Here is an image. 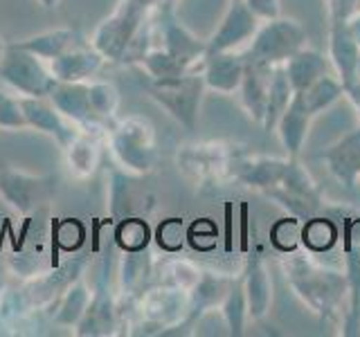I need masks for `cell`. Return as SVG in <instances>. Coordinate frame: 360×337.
<instances>
[{
  "label": "cell",
  "mask_w": 360,
  "mask_h": 337,
  "mask_svg": "<svg viewBox=\"0 0 360 337\" xmlns=\"http://www.w3.org/2000/svg\"><path fill=\"white\" fill-rule=\"evenodd\" d=\"M14 43L20 45V48L30 50L32 54H37L43 61H52L56 56L70 52L72 48H77V45H84L88 41L79 27H56V29L34 34V37L14 41Z\"/></svg>",
  "instance_id": "obj_12"
},
{
  "label": "cell",
  "mask_w": 360,
  "mask_h": 337,
  "mask_svg": "<svg viewBox=\"0 0 360 337\" xmlns=\"http://www.w3.org/2000/svg\"><path fill=\"white\" fill-rule=\"evenodd\" d=\"M347 93L354 97V101L358 104V110H360V84H358V86H356V84H352V86L347 88Z\"/></svg>",
  "instance_id": "obj_28"
},
{
  "label": "cell",
  "mask_w": 360,
  "mask_h": 337,
  "mask_svg": "<svg viewBox=\"0 0 360 337\" xmlns=\"http://www.w3.org/2000/svg\"><path fill=\"white\" fill-rule=\"evenodd\" d=\"M54 189L52 176H30L11 166L0 168V198L20 216H30L43 205H48L54 196Z\"/></svg>",
  "instance_id": "obj_5"
},
{
  "label": "cell",
  "mask_w": 360,
  "mask_h": 337,
  "mask_svg": "<svg viewBox=\"0 0 360 337\" xmlns=\"http://www.w3.org/2000/svg\"><path fill=\"white\" fill-rule=\"evenodd\" d=\"M106 144L127 173H149L155 164V135L144 117L133 115L115 121L106 133Z\"/></svg>",
  "instance_id": "obj_2"
},
{
  "label": "cell",
  "mask_w": 360,
  "mask_h": 337,
  "mask_svg": "<svg viewBox=\"0 0 360 337\" xmlns=\"http://www.w3.org/2000/svg\"><path fill=\"white\" fill-rule=\"evenodd\" d=\"M48 97L52 104L61 110V115L65 119H70L79 131L101 133V135L108 133V126L104 121L97 119L93 106H90L88 81H75V84L56 81Z\"/></svg>",
  "instance_id": "obj_7"
},
{
  "label": "cell",
  "mask_w": 360,
  "mask_h": 337,
  "mask_svg": "<svg viewBox=\"0 0 360 337\" xmlns=\"http://www.w3.org/2000/svg\"><path fill=\"white\" fill-rule=\"evenodd\" d=\"M61 0H39V5L45 7V9H54V7H59Z\"/></svg>",
  "instance_id": "obj_29"
},
{
  "label": "cell",
  "mask_w": 360,
  "mask_h": 337,
  "mask_svg": "<svg viewBox=\"0 0 360 337\" xmlns=\"http://www.w3.org/2000/svg\"><path fill=\"white\" fill-rule=\"evenodd\" d=\"M0 81L14 88L22 97H48L56 79L52 77L48 61L20 48L16 43H7V50L0 59Z\"/></svg>",
  "instance_id": "obj_4"
},
{
  "label": "cell",
  "mask_w": 360,
  "mask_h": 337,
  "mask_svg": "<svg viewBox=\"0 0 360 337\" xmlns=\"http://www.w3.org/2000/svg\"><path fill=\"white\" fill-rule=\"evenodd\" d=\"M104 142H106V135L79 131L61 149L68 171H70L77 180H88L90 176H95V171L101 164Z\"/></svg>",
  "instance_id": "obj_11"
},
{
  "label": "cell",
  "mask_w": 360,
  "mask_h": 337,
  "mask_svg": "<svg viewBox=\"0 0 360 337\" xmlns=\"http://www.w3.org/2000/svg\"><path fill=\"white\" fill-rule=\"evenodd\" d=\"M5 50H7V43L3 41V37H0V59H3V54H5Z\"/></svg>",
  "instance_id": "obj_30"
},
{
  "label": "cell",
  "mask_w": 360,
  "mask_h": 337,
  "mask_svg": "<svg viewBox=\"0 0 360 337\" xmlns=\"http://www.w3.org/2000/svg\"><path fill=\"white\" fill-rule=\"evenodd\" d=\"M183 239H185V232H183V223L178 218H169L162 223L160 232H158V243H160L165 250L174 252L178 250L180 245H183Z\"/></svg>",
  "instance_id": "obj_26"
},
{
  "label": "cell",
  "mask_w": 360,
  "mask_h": 337,
  "mask_svg": "<svg viewBox=\"0 0 360 337\" xmlns=\"http://www.w3.org/2000/svg\"><path fill=\"white\" fill-rule=\"evenodd\" d=\"M245 5L259 16H268V18L277 16V0H245Z\"/></svg>",
  "instance_id": "obj_27"
},
{
  "label": "cell",
  "mask_w": 360,
  "mask_h": 337,
  "mask_svg": "<svg viewBox=\"0 0 360 337\" xmlns=\"http://www.w3.org/2000/svg\"><path fill=\"white\" fill-rule=\"evenodd\" d=\"M309 119H311V112L307 110V106H304L302 97L297 93H292L288 108L281 112V117H279V135H281V142H284L290 155L300 153L304 138H307Z\"/></svg>",
  "instance_id": "obj_15"
},
{
  "label": "cell",
  "mask_w": 360,
  "mask_h": 337,
  "mask_svg": "<svg viewBox=\"0 0 360 337\" xmlns=\"http://www.w3.org/2000/svg\"><path fill=\"white\" fill-rule=\"evenodd\" d=\"M162 3H169V5H174V0H162Z\"/></svg>",
  "instance_id": "obj_31"
},
{
  "label": "cell",
  "mask_w": 360,
  "mask_h": 337,
  "mask_svg": "<svg viewBox=\"0 0 360 337\" xmlns=\"http://www.w3.org/2000/svg\"><path fill=\"white\" fill-rule=\"evenodd\" d=\"M302 239L311 250H326L335 241V227L329 220H311L304 227Z\"/></svg>",
  "instance_id": "obj_25"
},
{
  "label": "cell",
  "mask_w": 360,
  "mask_h": 337,
  "mask_svg": "<svg viewBox=\"0 0 360 337\" xmlns=\"http://www.w3.org/2000/svg\"><path fill=\"white\" fill-rule=\"evenodd\" d=\"M257 32L255 11L245 5V0H232V5L225 14L219 32L214 34L207 43V52H230L236 45H241L245 39H250Z\"/></svg>",
  "instance_id": "obj_10"
},
{
  "label": "cell",
  "mask_w": 360,
  "mask_h": 337,
  "mask_svg": "<svg viewBox=\"0 0 360 337\" xmlns=\"http://www.w3.org/2000/svg\"><path fill=\"white\" fill-rule=\"evenodd\" d=\"M286 74L292 86V93H302V90H307L313 81H318L322 74H326V61L318 52L297 50L288 59Z\"/></svg>",
  "instance_id": "obj_18"
},
{
  "label": "cell",
  "mask_w": 360,
  "mask_h": 337,
  "mask_svg": "<svg viewBox=\"0 0 360 337\" xmlns=\"http://www.w3.org/2000/svg\"><path fill=\"white\" fill-rule=\"evenodd\" d=\"M345 86L338 84L335 79L322 74L318 81H313L307 90H302V93H297L304 101V106H307V110L311 112V115H315V112H320L322 108H326L331 104V101H335L338 97L342 95Z\"/></svg>",
  "instance_id": "obj_21"
},
{
  "label": "cell",
  "mask_w": 360,
  "mask_h": 337,
  "mask_svg": "<svg viewBox=\"0 0 360 337\" xmlns=\"http://www.w3.org/2000/svg\"><path fill=\"white\" fill-rule=\"evenodd\" d=\"M144 88L153 101H158L165 110L172 112V117H176L185 128L194 131L198 119V106L202 99V88H205V77L194 70L169 79L146 77Z\"/></svg>",
  "instance_id": "obj_3"
},
{
  "label": "cell",
  "mask_w": 360,
  "mask_h": 337,
  "mask_svg": "<svg viewBox=\"0 0 360 337\" xmlns=\"http://www.w3.org/2000/svg\"><path fill=\"white\" fill-rule=\"evenodd\" d=\"M292 99V86L288 81L286 67H275L273 81H270V93H268V106H266V117H264V128L273 131V126L279 121L281 112H284Z\"/></svg>",
  "instance_id": "obj_19"
},
{
  "label": "cell",
  "mask_w": 360,
  "mask_h": 337,
  "mask_svg": "<svg viewBox=\"0 0 360 337\" xmlns=\"http://www.w3.org/2000/svg\"><path fill=\"white\" fill-rule=\"evenodd\" d=\"M326 162H329L331 171L345 180L347 187H354V180L360 173V131L345 138L340 144L331 146L324 153Z\"/></svg>",
  "instance_id": "obj_16"
},
{
  "label": "cell",
  "mask_w": 360,
  "mask_h": 337,
  "mask_svg": "<svg viewBox=\"0 0 360 337\" xmlns=\"http://www.w3.org/2000/svg\"><path fill=\"white\" fill-rule=\"evenodd\" d=\"M202 77H205V86L217 88L221 93H232L236 86H241L245 59L239 54L230 52H210L202 59Z\"/></svg>",
  "instance_id": "obj_14"
},
{
  "label": "cell",
  "mask_w": 360,
  "mask_h": 337,
  "mask_svg": "<svg viewBox=\"0 0 360 337\" xmlns=\"http://www.w3.org/2000/svg\"><path fill=\"white\" fill-rule=\"evenodd\" d=\"M90 299H93V292H90V288L84 281L82 279L72 281V284L63 290V295L56 299V308L52 312L54 322L63 326H77L79 319L84 317Z\"/></svg>",
  "instance_id": "obj_17"
},
{
  "label": "cell",
  "mask_w": 360,
  "mask_h": 337,
  "mask_svg": "<svg viewBox=\"0 0 360 337\" xmlns=\"http://www.w3.org/2000/svg\"><path fill=\"white\" fill-rule=\"evenodd\" d=\"M356 3H358V7H360V0H356Z\"/></svg>",
  "instance_id": "obj_32"
},
{
  "label": "cell",
  "mask_w": 360,
  "mask_h": 337,
  "mask_svg": "<svg viewBox=\"0 0 360 337\" xmlns=\"http://www.w3.org/2000/svg\"><path fill=\"white\" fill-rule=\"evenodd\" d=\"M245 59V56H243ZM275 67L268 63H257V61H245V70L241 79L243 88V104L250 110V115L264 124L266 117V106H268V93H270V81H273Z\"/></svg>",
  "instance_id": "obj_13"
},
{
  "label": "cell",
  "mask_w": 360,
  "mask_h": 337,
  "mask_svg": "<svg viewBox=\"0 0 360 337\" xmlns=\"http://www.w3.org/2000/svg\"><path fill=\"white\" fill-rule=\"evenodd\" d=\"M18 97H20L22 110H25L30 128L50 135L61 149L79 133L75 124L70 119H65L61 115V110L52 104L50 97H22V95Z\"/></svg>",
  "instance_id": "obj_8"
},
{
  "label": "cell",
  "mask_w": 360,
  "mask_h": 337,
  "mask_svg": "<svg viewBox=\"0 0 360 337\" xmlns=\"http://www.w3.org/2000/svg\"><path fill=\"white\" fill-rule=\"evenodd\" d=\"M90 90V106H93L95 115L99 121H104L106 126H112L115 112L120 108V90L112 86L110 81H88Z\"/></svg>",
  "instance_id": "obj_20"
},
{
  "label": "cell",
  "mask_w": 360,
  "mask_h": 337,
  "mask_svg": "<svg viewBox=\"0 0 360 337\" xmlns=\"http://www.w3.org/2000/svg\"><path fill=\"white\" fill-rule=\"evenodd\" d=\"M307 39L302 25L295 20H273L264 29L257 32L250 52L245 54V61L268 63L275 65L279 61H288L297 50H302V43Z\"/></svg>",
  "instance_id": "obj_6"
},
{
  "label": "cell",
  "mask_w": 360,
  "mask_h": 337,
  "mask_svg": "<svg viewBox=\"0 0 360 337\" xmlns=\"http://www.w3.org/2000/svg\"><path fill=\"white\" fill-rule=\"evenodd\" d=\"M0 131H30L18 95L0 93Z\"/></svg>",
  "instance_id": "obj_23"
},
{
  "label": "cell",
  "mask_w": 360,
  "mask_h": 337,
  "mask_svg": "<svg viewBox=\"0 0 360 337\" xmlns=\"http://www.w3.org/2000/svg\"><path fill=\"white\" fill-rule=\"evenodd\" d=\"M153 9L155 5L149 3V0H122L115 7V11L99 22L93 39H90V45H93L106 61H112V63L124 61L135 37H138L140 29L144 27V22L149 20Z\"/></svg>",
  "instance_id": "obj_1"
},
{
  "label": "cell",
  "mask_w": 360,
  "mask_h": 337,
  "mask_svg": "<svg viewBox=\"0 0 360 337\" xmlns=\"http://www.w3.org/2000/svg\"><path fill=\"white\" fill-rule=\"evenodd\" d=\"M248 297H250V312L255 317H262L266 312V306H268V281H266V275H264V267L262 265H255L252 272H250V286H248Z\"/></svg>",
  "instance_id": "obj_24"
},
{
  "label": "cell",
  "mask_w": 360,
  "mask_h": 337,
  "mask_svg": "<svg viewBox=\"0 0 360 337\" xmlns=\"http://www.w3.org/2000/svg\"><path fill=\"white\" fill-rule=\"evenodd\" d=\"M104 63L108 61L88 41L84 45H77L70 52L48 61V67L56 81L75 84V81H90L104 67Z\"/></svg>",
  "instance_id": "obj_9"
},
{
  "label": "cell",
  "mask_w": 360,
  "mask_h": 337,
  "mask_svg": "<svg viewBox=\"0 0 360 337\" xmlns=\"http://www.w3.org/2000/svg\"><path fill=\"white\" fill-rule=\"evenodd\" d=\"M115 241L127 252H140L149 243V227L140 218H124L117 225Z\"/></svg>",
  "instance_id": "obj_22"
}]
</instances>
